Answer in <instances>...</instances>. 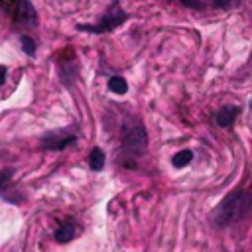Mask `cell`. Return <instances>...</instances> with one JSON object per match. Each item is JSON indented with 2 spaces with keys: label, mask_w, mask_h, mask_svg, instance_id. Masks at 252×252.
<instances>
[{
  "label": "cell",
  "mask_w": 252,
  "mask_h": 252,
  "mask_svg": "<svg viewBox=\"0 0 252 252\" xmlns=\"http://www.w3.org/2000/svg\"><path fill=\"white\" fill-rule=\"evenodd\" d=\"M122 146L134 158H138V156H142L146 152L148 134H146V128H144V124L140 120L130 118V120L124 122V126H122Z\"/></svg>",
  "instance_id": "obj_2"
},
{
  "label": "cell",
  "mask_w": 252,
  "mask_h": 252,
  "mask_svg": "<svg viewBox=\"0 0 252 252\" xmlns=\"http://www.w3.org/2000/svg\"><path fill=\"white\" fill-rule=\"evenodd\" d=\"M89 165L94 171H100L104 167V152L100 148H93L91 150V154H89Z\"/></svg>",
  "instance_id": "obj_8"
},
{
  "label": "cell",
  "mask_w": 252,
  "mask_h": 252,
  "mask_svg": "<svg viewBox=\"0 0 252 252\" xmlns=\"http://www.w3.org/2000/svg\"><path fill=\"white\" fill-rule=\"evenodd\" d=\"M14 16H16L18 22H24V24H30V26H35V22H37V14H35L30 0H16Z\"/></svg>",
  "instance_id": "obj_5"
},
{
  "label": "cell",
  "mask_w": 252,
  "mask_h": 252,
  "mask_svg": "<svg viewBox=\"0 0 252 252\" xmlns=\"http://www.w3.org/2000/svg\"><path fill=\"white\" fill-rule=\"evenodd\" d=\"M6 75H8V69H6L4 65H0V85H4V81H6Z\"/></svg>",
  "instance_id": "obj_15"
},
{
  "label": "cell",
  "mask_w": 252,
  "mask_h": 252,
  "mask_svg": "<svg viewBox=\"0 0 252 252\" xmlns=\"http://www.w3.org/2000/svg\"><path fill=\"white\" fill-rule=\"evenodd\" d=\"M250 207H252V193L250 191H244V189L232 191L217 207V211H215V222L219 226L234 224V222H238L240 219H244L248 215Z\"/></svg>",
  "instance_id": "obj_1"
},
{
  "label": "cell",
  "mask_w": 252,
  "mask_h": 252,
  "mask_svg": "<svg viewBox=\"0 0 252 252\" xmlns=\"http://www.w3.org/2000/svg\"><path fill=\"white\" fill-rule=\"evenodd\" d=\"M12 175H14V169H2V171H0V191L6 189L8 181L12 179Z\"/></svg>",
  "instance_id": "obj_12"
},
{
  "label": "cell",
  "mask_w": 252,
  "mask_h": 252,
  "mask_svg": "<svg viewBox=\"0 0 252 252\" xmlns=\"http://www.w3.org/2000/svg\"><path fill=\"white\" fill-rule=\"evenodd\" d=\"M75 234H77V224H75L73 220H63V222L59 224V228L55 230V240L63 244V242L73 240Z\"/></svg>",
  "instance_id": "obj_6"
},
{
  "label": "cell",
  "mask_w": 252,
  "mask_h": 252,
  "mask_svg": "<svg viewBox=\"0 0 252 252\" xmlns=\"http://www.w3.org/2000/svg\"><path fill=\"white\" fill-rule=\"evenodd\" d=\"M238 114V108L236 106H222L219 112H217V124L220 128H230L234 118Z\"/></svg>",
  "instance_id": "obj_7"
},
{
  "label": "cell",
  "mask_w": 252,
  "mask_h": 252,
  "mask_svg": "<svg viewBox=\"0 0 252 252\" xmlns=\"http://www.w3.org/2000/svg\"><path fill=\"white\" fill-rule=\"evenodd\" d=\"M185 6H189V8H203V2L201 0H181Z\"/></svg>",
  "instance_id": "obj_13"
},
{
  "label": "cell",
  "mask_w": 252,
  "mask_h": 252,
  "mask_svg": "<svg viewBox=\"0 0 252 252\" xmlns=\"http://www.w3.org/2000/svg\"><path fill=\"white\" fill-rule=\"evenodd\" d=\"M191 159H193V152H191V150H179L177 154H173V158H171V165L181 169V167L189 165Z\"/></svg>",
  "instance_id": "obj_9"
},
{
  "label": "cell",
  "mask_w": 252,
  "mask_h": 252,
  "mask_svg": "<svg viewBox=\"0 0 252 252\" xmlns=\"http://www.w3.org/2000/svg\"><path fill=\"white\" fill-rule=\"evenodd\" d=\"M20 43H22V49L28 53V55H35V41L30 37V35H20Z\"/></svg>",
  "instance_id": "obj_11"
},
{
  "label": "cell",
  "mask_w": 252,
  "mask_h": 252,
  "mask_svg": "<svg viewBox=\"0 0 252 252\" xmlns=\"http://www.w3.org/2000/svg\"><path fill=\"white\" fill-rule=\"evenodd\" d=\"M108 89H110L114 94H124V93L128 91V83H126V79H124V77L114 75V77H110V79H108Z\"/></svg>",
  "instance_id": "obj_10"
},
{
  "label": "cell",
  "mask_w": 252,
  "mask_h": 252,
  "mask_svg": "<svg viewBox=\"0 0 252 252\" xmlns=\"http://www.w3.org/2000/svg\"><path fill=\"white\" fill-rule=\"evenodd\" d=\"M0 4H2L4 10H8V8H12V6L16 4V0H0Z\"/></svg>",
  "instance_id": "obj_16"
},
{
  "label": "cell",
  "mask_w": 252,
  "mask_h": 252,
  "mask_svg": "<svg viewBox=\"0 0 252 252\" xmlns=\"http://www.w3.org/2000/svg\"><path fill=\"white\" fill-rule=\"evenodd\" d=\"M236 0H215V4L217 6H220V8H228V6H232Z\"/></svg>",
  "instance_id": "obj_14"
},
{
  "label": "cell",
  "mask_w": 252,
  "mask_h": 252,
  "mask_svg": "<svg viewBox=\"0 0 252 252\" xmlns=\"http://www.w3.org/2000/svg\"><path fill=\"white\" fill-rule=\"evenodd\" d=\"M128 14L120 8L118 0H112V4L108 6V10L104 12V16L100 18L98 24H79L77 30L81 32H89V33H104V32H112L114 28H118L122 22H126Z\"/></svg>",
  "instance_id": "obj_3"
},
{
  "label": "cell",
  "mask_w": 252,
  "mask_h": 252,
  "mask_svg": "<svg viewBox=\"0 0 252 252\" xmlns=\"http://www.w3.org/2000/svg\"><path fill=\"white\" fill-rule=\"evenodd\" d=\"M75 140H77V136L69 130H53L41 138V148L59 152V150H65L67 146H71Z\"/></svg>",
  "instance_id": "obj_4"
}]
</instances>
